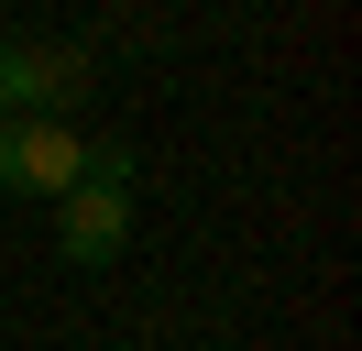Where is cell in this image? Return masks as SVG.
Segmentation results:
<instances>
[{"instance_id":"6da1fadb","label":"cell","mask_w":362,"mask_h":351,"mask_svg":"<svg viewBox=\"0 0 362 351\" xmlns=\"http://www.w3.org/2000/svg\"><path fill=\"white\" fill-rule=\"evenodd\" d=\"M121 241H132V154L88 143V176L55 197V253L66 263H110Z\"/></svg>"},{"instance_id":"7a4b0ae2","label":"cell","mask_w":362,"mask_h":351,"mask_svg":"<svg viewBox=\"0 0 362 351\" xmlns=\"http://www.w3.org/2000/svg\"><path fill=\"white\" fill-rule=\"evenodd\" d=\"M88 176V143L66 121H0V187L11 197H66Z\"/></svg>"},{"instance_id":"3957f363","label":"cell","mask_w":362,"mask_h":351,"mask_svg":"<svg viewBox=\"0 0 362 351\" xmlns=\"http://www.w3.org/2000/svg\"><path fill=\"white\" fill-rule=\"evenodd\" d=\"M0 121H11V99H0Z\"/></svg>"}]
</instances>
